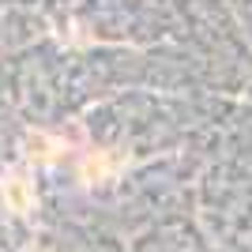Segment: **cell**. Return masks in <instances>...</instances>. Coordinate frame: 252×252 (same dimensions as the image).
Here are the masks:
<instances>
[{"label": "cell", "mask_w": 252, "mask_h": 252, "mask_svg": "<svg viewBox=\"0 0 252 252\" xmlns=\"http://www.w3.org/2000/svg\"><path fill=\"white\" fill-rule=\"evenodd\" d=\"M4 200L11 211H31V185L23 177H8L4 181Z\"/></svg>", "instance_id": "1"}]
</instances>
